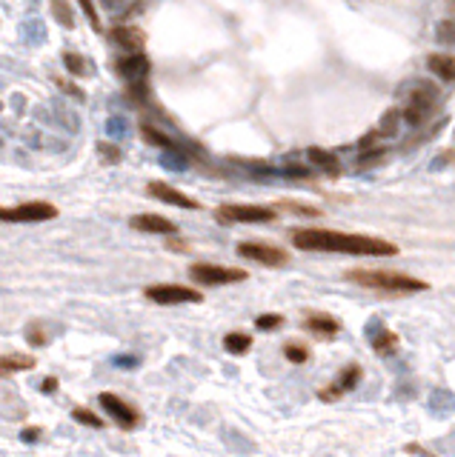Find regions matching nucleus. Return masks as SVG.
I'll list each match as a JSON object with an SVG mask.
<instances>
[{"mask_svg": "<svg viewBox=\"0 0 455 457\" xmlns=\"http://www.w3.org/2000/svg\"><path fill=\"white\" fill-rule=\"evenodd\" d=\"M292 246L301 252H329V255H358V257H392L398 246L390 240L370 234H349L332 229H298L292 234Z\"/></svg>", "mask_w": 455, "mask_h": 457, "instance_id": "f257e3e1", "label": "nucleus"}, {"mask_svg": "<svg viewBox=\"0 0 455 457\" xmlns=\"http://www.w3.org/2000/svg\"><path fill=\"white\" fill-rule=\"evenodd\" d=\"M347 277L358 286L367 288H378V292H392V295H404V292H424L427 283L418 277H410L404 272H372V269H352L347 272Z\"/></svg>", "mask_w": 455, "mask_h": 457, "instance_id": "f03ea898", "label": "nucleus"}, {"mask_svg": "<svg viewBox=\"0 0 455 457\" xmlns=\"http://www.w3.org/2000/svg\"><path fill=\"white\" fill-rule=\"evenodd\" d=\"M436 101H438V92H436L433 86H424V83H418L410 94H406V103H404V112H401L404 123H410V126H421L424 120L429 117V112H433Z\"/></svg>", "mask_w": 455, "mask_h": 457, "instance_id": "7ed1b4c3", "label": "nucleus"}, {"mask_svg": "<svg viewBox=\"0 0 455 457\" xmlns=\"http://www.w3.org/2000/svg\"><path fill=\"white\" fill-rule=\"evenodd\" d=\"M221 223H272L278 218L275 209L267 206H249V203H224L215 212Z\"/></svg>", "mask_w": 455, "mask_h": 457, "instance_id": "20e7f679", "label": "nucleus"}, {"mask_svg": "<svg viewBox=\"0 0 455 457\" xmlns=\"http://www.w3.org/2000/svg\"><path fill=\"white\" fill-rule=\"evenodd\" d=\"M55 218H58V206L46 200H29L12 209H0V221H9V223H43Z\"/></svg>", "mask_w": 455, "mask_h": 457, "instance_id": "39448f33", "label": "nucleus"}, {"mask_svg": "<svg viewBox=\"0 0 455 457\" xmlns=\"http://www.w3.org/2000/svg\"><path fill=\"white\" fill-rule=\"evenodd\" d=\"M147 300L158 303V306H178V303H201L204 295L192 286H178V283H155L149 286L147 292Z\"/></svg>", "mask_w": 455, "mask_h": 457, "instance_id": "423d86ee", "label": "nucleus"}, {"mask_svg": "<svg viewBox=\"0 0 455 457\" xmlns=\"http://www.w3.org/2000/svg\"><path fill=\"white\" fill-rule=\"evenodd\" d=\"M189 277L204 286H229V283H244L249 275L244 269L218 266V263H195V266H189Z\"/></svg>", "mask_w": 455, "mask_h": 457, "instance_id": "0eeeda50", "label": "nucleus"}, {"mask_svg": "<svg viewBox=\"0 0 455 457\" xmlns=\"http://www.w3.org/2000/svg\"><path fill=\"white\" fill-rule=\"evenodd\" d=\"M238 255L260 263V266H286V263H290V255L283 249H278L272 243H258V240H244V243H238Z\"/></svg>", "mask_w": 455, "mask_h": 457, "instance_id": "6e6552de", "label": "nucleus"}, {"mask_svg": "<svg viewBox=\"0 0 455 457\" xmlns=\"http://www.w3.org/2000/svg\"><path fill=\"white\" fill-rule=\"evenodd\" d=\"M101 406H104L106 415H112V420H115L117 426H124V429H138V426H140V412H138L132 403L121 400L117 395L104 392V395H101Z\"/></svg>", "mask_w": 455, "mask_h": 457, "instance_id": "1a4fd4ad", "label": "nucleus"}, {"mask_svg": "<svg viewBox=\"0 0 455 457\" xmlns=\"http://www.w3.org/2000/svg\"><path fill=\"white\" fill-rule=\"evenodd\" d=\"M149 69H152V63H149V58L143 52H129V58L117 60V75L126 78L129 83H140L143 78L149 75Z\"/></svg>", "mask_w": 455, "mask_h": 457, "instance_id": "9d476101", "label": "nucleus"}, {"mask_svg": "<svg viewBox=\"0 0 455 457\" xmlns=\"http://www.w3.org/2000/svg\"><path fill=\"white\" fill-rule=\"evenodd\" d=\"M129 226L135 232H147V234H166V237L178 234V226L172 221L160 218V214H135V218L129 221Z\"/></svg>", "mask_w": 455, "mask_h": 457, "instance_id": "9b49d317", "label": "nucleus"}, {"mask_svg": "<svg viewBox=\"0 0 455 457\" xmlns=\"http://www.w3.org/2000/svg\"><path fill=\"white\" fill-rule=\"evenodd\" d=\"M149 195L158 198V200H163V203L181 206V209H201V203H198L195 198H189V195H183V191H178L175 186H166V183H160V180H152V183H149Z\"/></svg>", "mask_w": 455, "mask_h": 457, "instance_id": "f8f14e48", "label": "nucleus"}, {"mask_svg": "<svg viewBox=\"0 0 455 457\" xmlns=\"http://www.w3.org/2000/svg\"><path fill=\"white\" fill-rule=\"evenodd\" d=\"M109 40L117 43L126 52H140L143 46H147V35H143V29H138V26H112Z\"/></svg>", "mask_w": 455, "mask_h": 457, "instance_id": "ddd939ff", "label": "nucleus"}, {"mask_svg": "<svg viewBox=\"0 0 455 457\" xmlns=\"http://www.w3.org/2000/svg\"><path fill=\"white\" fill-rule=\"evenodd\" d=\"M358 377H361V369L358 366H347L344 369V374H341V380L335 383V386H329V389H321V400H338L344 392H349V389H355V383H358Z\"/></svg>", "mask_w": 455, "mask_h": 457, "instance_id": "4468645a", "label": "nucleus"}, {"mask_svg": "<svg viewBox=\"0 0 455 457\" xmlns=\"http://www.w3.org/2000/svg\"><path fill=\"white\" fill-rule=\"evenodd\" d=\"M38 360L32 354H0V377H6V374H17V372H32L35 369Z\"/></svg>", "mask_w": 455, "mask_h": 457, "instance_id": "2eb2a0df", "label": "nucleus"}, {"mask_svg": "<svg viewBox=\"0 0 455 457\" xmlns=\"http://www.w3.org/2000/svg\"><path fill=\"white\" fill-rule=\"evenodd\" d=\"M304 329L313 331V334H318V338H335V334H338V329H341V323L335 320L332 315H309V318L304 320Z\"/></svg>", "mask_w": 455, "mask_h": 457, "instance_id": "dca6fc26", "label": "nucleus"}, {"mask_svg": "<svg viewBox=\"0 0 455 457\" xmlns=\"http://www.w3.org/2000/svg\"><path fill=\"white\" fill-rule=\"evenodd\" d=\"M427 69L441 80H455V58L447 52H433L427 58Z\"/></svg>", "mask_w": 455, "mask_h": 457, "instance_id": "f3484780", "label": "nucleus"}, {"mask_svg": "<svg viewBox=\"0 0 455 457\" xmlns=\"http://www.w3.org/2000/svg\"><path fill=\"white\" fill-rule=\"evenodd\" d=\"M306 157H309V163H315L318 169H324L326 175H338V157H335L332 152H326L321 146H313L306 152Z\"/></svg>", "mask_w": 455, "mask_h": 457, "instance_id": "a211bd4d", "label": "nucleus"}, {"mask_svg": "<svg viewBox=\"0 0 455 457\" xmlns=\"http://www.w3.org/2000/svg\"><path fill=\"white\" fill-rule=\"evenodd\" d=\"M398 346H401L398 334H395V331H390V329H381V331L375 334V338H372V352H375V354H381V357L392 354Z\"/></svg>", "mask_w": 455, "mask_h": 457, "instance_id": "6ab92c4d", "label": "nucleus"}, {"mask_svg": "<svg viewBox=\"0 0 455 457\" xmlns=\"http://www.w3.org/2000/svg\"><path fill=\"white\" fill-rule=\"evenodd\" d=\"M249 346H252V338H249V334H244V331H229L224 338V349L229 354H247Z\"/></svg>", "mask_w": 455, "mask_h": 457, "instance_id": "aec40b11", "label": "nucleus"}, {"mask_svg": "<svg viewBox=\"0 0 455 457\" xmlns=\"http://www.w3.org/2000/svg\"><path fill=\"white\" fill-rule=\"evenodd\" d=\"M52 17L60 23L63 29H75V15H72L69 0H52Z\"/></svg>", "mask_w": 455, "mask_h": 457, "instance_id": "412c9836", "label": "nucleus"}, {"mask_svg": "<svg viewBox=\"0 0 455 457\" xmlns=\"http://www.w3.org/2000/svg\"><path fill=\"white\" fill-rule=\"evenodd\" d=\"M401 112L398 109H390L384 117H381V123H378V129H375V135H381V137H392L395 132H398V126H401Z\"/></svg>", "mask_w": 455, "mask_h": 457, "instance_id": "4be33fe9", "label": "nucleus"}, {"mask_svg": "<svg viewBox=\"0 0 455 457\" xmlns=\"http://www.w3.org/2000/svg\"><path fill=\"white\" fill-rule=\"evenodd\" d=\"M63 66H66V71H69L72 78H83V75H89L86 60H83L81 55H75V52H66V55H63Z\"/></svg>", "mask_w": 455, "mask_h": 457, "instance_id": "5701e85b", "label": "nucleus"}, {"mask_svg": "<svg viewBox=\"0 0 455 457\" xmlns=\"http://www.w3.org/2000/svg\"><path fill=\"white\" fill-rule=\"evenodd\" d=\"M26 340H29V346H46L49 343V329H46L43 323H29L26 326Z\"/></svg>", "mask_w": 455, "mask_h": 457, "instance_id": "b1692460", "label": "nucleus"}, {"mask_svg": "<svg viewBox=\"0 0 455 457\" xmlns=\"http://www.w3.org/2000/svg\"><path fill=\"white\" fill-rule=\"evenodd\" d=\"M72 417H75L78 423H83V426H89V429H104V420L94 415V412H89V408H83V406L72 408Z\"/></svg>", "mask_w": 455, "mask_h": 457, "instance_id": "393cba45", "label": "nucleus"}, {"mask_svg": "<svg viewBox=\"0 0 455 457\" xmlns=\"http://www.w3.org/2000/svg\"><path fill=\"white\" fill-rule=\"evenodd\" d=\"M143 137H147L149 143H155V146H160V149L175 152L172 137H169V135H163V132H158V129H152V126H143Z\"/></svg>", "mask_w": 455, "mask_h": 457, "instance_id": "a878e982", "label": "nucleus"}, {"mask_svg": "<svg viewBox=\"0 0 455 457\" xmlns=\"http://www.w3.org/2000/svg\"><path fill=\"white\" fill-rule=\"evenodd\" d=\"M283 354H286V360H290V363H306V360H309V352H306V346H301V343H286V346H283Z\"/></svg>", "mask_w": 455, "mask_h": 457, "instance_id": "bb28decb", "label": "nucleus"}, {"mask_svg": "<svg viewBox=\"0 0 455 457\" xmlns=\"http://www.w3.org/2000/svg\"><path fill=\"white\" fill-rule=\"evenodd\" d=\"M281 323H283L281 315H260V318L255 320V326H258L260 331H272V329H278Z\"/></svg>", "mask_w": 455, "mask_h": 457, "instance_id": "cd10ccee", "label": "nucleus"}, {"mask_svg": "<svg viewBox=\"0 0 455 457\" xmlns=\"http://www.w3.org/2000/svg\"><path fill=\"white\" fill-rule=\"evenodd\" d=\"M98 152L106 157V163H121V149L112 143H98Z\"/></svg>", "mask_w": 455, "mask_h": 457, "instance_id": "c85d7f7f", "label": "nucleus"}, {"mask_svg": "<svg viewBox=\"0 0 455 457\" xmlns=\"http://www.w3.org/2000/svg\"><path fill=\"white\" fill-rule=\"evenodd\" d=\"M81 9H83V15L89 17V23H92V26L98 29V26H101V17H98V9H94V3H92V0H81Z\"/></svg>", "mask_w": 455, "mask_h": 457, "instance_id": "c756f323", "label": "nucleus"}, {"mask_svg": "<svg viewBox=\"0 0 455 457\" xmlns=\"http://www.w3.org/2000/svg\"><path fill=\"white\" fill-rule=\"evenodd\" d=\"M378 160H384V149H375V152H370V155H361V157H358V166H361V169H367V166H375Z\"/></svg>", "mask_w": 455, "mask_h": 457, "instance_id": "7c9ffc66", "label": "nucleus"}, {"mask_svg": "<svg viewBox=\"0 0 455 457\" xmlns=\"http://www.w3.org/2000/svg\"><path fill=\"white\" fill-rule=\"evenodd\" d=\"M40 435H43L40 426H29V429L20 431V440H23V443H35V440H40Z\"/></svg>", "mask_w": 455, "mask_h": 457, "instance_id": "2f4dec72", "label": "nucleus"}, {"mask_svg": "<svg viewBox=\"0 0 455 457\" xmlns=\"http://www.w3.org/2000/svg\"><path fill=\"white\" fill-rule=\"evenodd\" d=\"M163 166H169V169H186V160L178 157V155H163Z\"/></svg>", "mask_w": 455, "mask_h": 457, "instance_id": "473e14b6", "label": "nucleus"}, {"mask_svg": "<svg viewBox=\"0 0 455 457\" xmlns=\"http://www.w3.org/2000/svg\"><path fill=\"white\" fill-rule=\"evenodd\" d=\"M58 386H60L58 377H46V380L40 383V392H43V395H55V392H58Z\"/></svg>", "mask_w": 455, "mask_h": 457, "instance_id": "72a5a7b5", "label": "nucleus"}, {"mask_svg": "<svg viewBox=\"0 0 455 457\" xmlns=\"http://www.w3.org/2000/svg\"><path fill=\"white\" fill-rule=\"evenodd\" d=\"M109 135H126V123H124V120L112 117V120H109Z\"/></svg>", "mask_w": 455, "mask_h": 457, "instance_id": "f704fd0d", "label": "nucleus"}, {"mask_svg": "<svg viewBox=\"0 0 455 457\" xmlns=\"http://www.w3.org/2000/svg\"><path fill=\"white\" fill-rule=\"evenodd\" d=\"M58 86H60L63 92H69V94H75V98H78V101H83V92H81L78 86H72V83H66V80H58Z\"/></svg>", "mask_w": 455, "mask_h": 457, "instance_id": "c9c22d12", "label": "nucleus"}, {"mask_svg": "<svg viewBox=\"0 0 455 457\" xmlns=\"http://www.w3.org/2000/svg\"><path fill=\"white\" fill-rule=\"evenodd\" d=\"M169 249H175V252H189V243H183V240H169V243H166Z\"/></svg>", "mask_w": 455, "mask_h": 457, "instance_id": "e433bc0d", "label": "nucleus"}, {"mask_svg": "<svg viewBox=\"0 0 455 457\" xmlns=\"http://www.w3.org/2000/svg\"><path fill=\"white\" fill-rule=\"evenodd\" d=\"M115 363H117V366H135L138 360H135V357H121V354H117V357H115Z\"/></svg>", "mask_w": 455, "mask_h": 457, "instance_id": "4c0bfd02", "label": "nucleus"}, {"mask_svg": "<svg viewBox=\"0 0 455 457\" xmlns=\"http://www.w3.org/2000/svg\"><path fill=\"white\" fill-rule=\"evenodd\" d=\"M406 451H413V454H427V449H421V446H406Z\"/></svg>", "mask_w": 455, "mask_h": 457, "instance_id": "58836bf2", "label": "nucleus"}]
</instances>
